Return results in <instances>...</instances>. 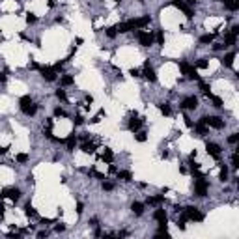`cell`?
<instances>
[{
    "mask_svg": "<svg viewBox=\"0 0 239 239\" xmlns=\"http://www.w3.org/2000/svg\"><path fill=\"white\" fill-rule=\"evenodd\" d=\"M4 209H6V207H4L2 204H0V219H2V217H4Z\"/></svg>",
    "mask_w": 239,
    "mask_h": 239,
    "instance_id": "cell-56",
    "label": "cell"
},
{
    "mask_svg": "<svg viewBox=\"0 0 239 239\" xmlns=\"http://www.w3.org/2000/svg\"><path fill=\"white\" fill-rule=\"evenodd\" d=\"M232 166H233V168H237V166H239V157H237V153L232 155Z\"/></svg>",
    "mask_w": 239,
    "mask_h": 239,
    "instance_id": "cell-42",
    "label": "cell"
},
{
    "mask_svg": "<svg viewBox=\"0 0 239 239\" xmlns=\"http://www.w3.org/2000/svg\"><path fill=\"white\" fill-rule=\"evenodd\" d=\"M136 37H138V41H140V45H142V47H150V45L153 43V39H155V36H153V34L144 32V30H138V32H136Z\"/></svg>",
    "mask_w": 239,
    "mask_h": 239,
    "instance_id": "cell-3",
    "label": "cell"
},
{
    "mask_svg": "<svg viewBox=\"0 0 239 239\" xmlns=\"http://www.w3.org/2000/svg\"><path fill=\"white\" fill-rule=\"evenodd\" d=\"M80 140H82V142H88V140H90V135H88V133H82V135H80Z\"/></svg>",
    "mask_w": 239,
    "mask_h": 239,
    "instance_id": "cell-49",
    "label": "cell"
},
{
    "mask_svg": "<svg viewBox=\"0 0 239 239\" xmlns=\"http://www.w3.org/2000/svg\"><path fill=\"white\" fill-rule=\"evenodd\" d=\"M235 41H237V36H235L233 32H228V34L224 36V45H226V47H230V45H235Z\"/></svg>",
    "mask_w": 239,
    "mask_h": 239,
    "instance_id": "cell-18",
    "label": "cell"
},
{
    "mask_svg": "<svg viewBox=\"0 0 239 239\" xmlns=\"http://www.w3.org/2000/svg\"><path fill=\"white\" fill-rule=\"evenodd\" d=\"M32 105V97L30 95H22V97L19 99V107H21V110L22 108H26V107H30Z\"/></svg>",
    "mask_w": 239,
    "mask_h": 239,
    "instance_id": "cell-19",
    "label": "cell"
},
{
    "mask_svg": "<svg viewBox=\"0 0 239 239\" xmlns=\"http://www.w3.org/2000/svg\"><path fill=\"white\" fill-rule=\"evenodd\" d=\"M200 90L204 92V95H207V97H211V95H213V93H211V90H209V86H207L206 82H202V80H200Z\"/></svg>",
    "mask_w": 239,
    "mask_h": 239,
    "instance_id": "cell-30",
    "label": "cell"
},
{
    "mask_svg": "<svg viewBox=\"0 0 239 239\" xmlns=\"http://www.w3.org/2000/svg\"><path fill=\"white\" fill-rule=\"evenodd\" d=\"M237 140H239V135H235V133L228 136V142H230V144H237Z\"/></svg>",
    "mask_w": 239,
    "mask_h": 239,
    "instance_id": "cell-41",
    "label": "cell"
},
{
    "mask_svg": "<svg viewBox=\"0 0 239 239\" xmlns=\"http://www.w3.org/2000/svg\"><path fill=\"white\" fill-rule=\"evenodd\" d=\"M221 2H224V4H226V2H230V0H221Z\"/></svg>",
    "mask_w": 239,
    "mask_h": 239,
    "instance_id": "cell-60",
    "label": "cell"
},
{
    "mask_svg": "<svg viewBox=\"0 0 239 239\" xmlns=\"http://www.w3.org/2000/svg\"><path fill=\"white\" fill-rule=\"evenodd\" d=\"M207 189H209V183L204 179V178H196V183H194V190L198 196H206L207 194Z\"/></svg>",
    "mask_w": 239,
    "mask_h": 239,
    "instance_id": "cell-4",
    "label": "cell"
},
{
    "mask_svg": "<svg viewBox=\"0 0 239 239\" xmlns=\"http://www.w3.org/2000/svg\"><path fill=\"white\" fill-rule=\"evenodd\" d=\"M73 122H75V125H80V123H82V122H84V120H82V118H80V116H77V118H75V120H73Z\"/></svg>",
    "mask_w": 239,
    "mask_h": 239,
    "instance_id": "cell-51",
    "label": "cell"
},
{
    "mask_svg": "<svg viewBox=\"0 0 239 239\" xmlns=\"http://www.w3.org/2000/svg\"><path fill=\"white\" fill-rule=\"evenodd\" d=\"M196 107H198V97H194V95H189L181 101V108L185 110H194Z\"/></svg>",
    "mask_w": 239,
    "mask_h": 239,
    "instance_id": "cell-7",
    "label": "cell"
},
{
    "mask_svg": "<svg viewBox=\"0 0 239 239\" xmlns=\"http://www.w3.org/2000/svg\"><path fill=\"white\" fill-rule=\"evenodd\" d=\"M183 211V217L187 219V221H194V222H200V221H204V215L198 211V207H193V206H189V207H185V209H181Z\"/></svg>",
    "mask_w": 239,
    "mask_h": 239,
    "instance_id": "cell-1",
    "label": "cell"
},
{
    "mask_svg": "<svg viewBox=\"0 0 239 239\" xmlns=\"http://www.w3.org/2000/svg\"><path fill=\"white\" fill-rule=\"evenodd\" d=\"M22 112H25V114H28V116H34L36 112H37V105H30V107H26V108H22Z\"/></svg>",
    "mask_w": 239,
    "mask_h": 239,
    "instance_id": "cell-28",
    "label": "cell"
},
{
    "mask_svg": "<svg viewBox=\"0 0 239 239\" xmlns=\"http://www.w3.org/2000/svg\"><path fill=\"white\" fill-rule=\"evenodd\" d=\"M6 79H8L6 73H2V71H0V82H6Z\"/></svg>",
    "mask_w": 239,
    "mask_h": 239,
    "instance_id": "cell-54",
    "label": "cell"
},
{
    "mask_svg": "<svg viewBox=\"0 0 239 239\" xmlns=\"http://www.w3.org/2000/svg\"><path fill=\"white\" fill-rule=\"evenodd\" d=\"M36 21H37V17L34 13H26V22H28V25H34Z\"/></svg>",
    "mask_w": 239,
    "mask_h": 239,
    "instance_id": "cell-39",
    "label": "cell"
},
{
    "mask_svg": "<svg viewBox=\"0 0 239 239\" xmlns=\"http://www.w3.org/2000/svg\"><path fill=\"white\" fill-rule=\"evenodd\" d=\"M219 179H221V181H226V179H228V166H224V164H221V172H219Z\"/></svg>",
    "mask_w": 239,
    "mask_h": 239,
    "instance_id": "cell-26",
    "label": "cell"
},
{
    "mask_svg": "<svg viewBox=\"0 0 239 239\" xmlns=\"http://www.w3.org/2000/svg\"><path fill=\"white\" fill-rule=\"evenodd\" d=\"M159 110H161V114H163V116H170V112H172L168 105H159Z\"/></svg>",
    "mask_w": 239,
    "mask_h": 239,
    "instance_id": "cell-31",
    "label": "cell"
},
{
    "mask_svg": "<svg viewBox=\"0 0 239 239\" xmlns=\"http://www.w3.org/2000/svg\"><path fill=\"white\" fill-rule=\"evenodd\" d=\"M114 2H120V0H114Z\"/></svg>",
    "mask_w": 239,
    "mask_h": 239,
    "instance_id": "cell-61",
    "label": "cell"
},
{
    "mask_svg": "<svg viewBox=\"0 0 239 239\" xmlns=\"http://www.w3.org/2000/svg\"><path fill=\"white\" fill-rule=\"evenodd\" d=\"M133 28H131V25H129V21H125V22H120V25L116 26V32H120V34H125V32H131Z\"/></svg>",
    "mask_w": 239,
    "mask_h": 239,
    "instance_id": "cell-16",
    "label": "cell"
},
{
    "mask_svg": "<svg viewBox=\"0 0 239 239\" xmlns=\"http://www.w3.org/2000/svg\"><path fill=\"white\" fill-rule=\"evenodd\" d=\"M144 77H146L150 82H155V80H157V75H155V71H153V67H151L150 60L144 64Z\"/></svg>",
    "mask_w": 239,
    "mask_h": 239,
    "instance_id": "cell-10",
    "label": "cell"
},
{
    "mask_svg": "<svg viewBox=\"0 0 239 239\" xmlns=\"http://www.w3.org/2000/svg\"><path fill=\"white\" fill-rule=\"evenodd\" d=\"M183 120H185V125H187V127H193V125H194L193 122H190V118H187V116H185Z\"/></svg>",
    "mask_w": 239,
    "mask_h": 239,
    "instance_id": "cell-48",
    "label": "cell"
},
{
    "mask_svg": "<svg viewBox=\"0 0 239 239\" xmlns=\"http://www.w3.org/2000/svg\"><path fill=\"white\" fill-rule=\"evenodd\" d=\"M179 69L183 71V75H185L187 79H190V80H200V75L196 73V67H193L190 64H187V62H179Z\"/></svg>",
    "mask_w": 239,
    "mask_h": 239,
    "instance_id": "cell-2",
    "label": "cell"
},
{
    "mask_svg": "<svg viewBox=\"0 0 239 239\" xmlns=\"http://www.w3.org/2000/svg\"><path fill=\"white\" fill-rule=\"evenodd\" d=\"M224 6H226L230 11H237V10H239V2H237V0H230V2H226Z\"/></svg>",
    "mask_w": 239,
    "mask_h": 239,
    "instance_id": "cell-27",
    "label": "cell"
},
{
    "mask_svg": "<svg viewBox=\"0 0 239 239\" xmlns=\"http://www.w3.org/2000/svg\"><path fill=\"white\" fill-rule=\"evenodd\" d=\"M8 151V146H0V155H4Z\"/></svg>",
    "mask_w": 239,
    "mask_h": 239,
    "instance_id": "cell-55",
    "label": "cell"
},
{
    "mask_svg": "<svg viewBox=\"0 0 239 239\" xmlns=\"http://www.w3.org/2000/svg\"><path fill=\"white\" fill-rule=\"evenodd\" d=\"M142 123H144V120H142V118H131V120H129V129H131L133 133H136V131L142 127Z\"/></svg>",
    "mask_w": 239,
    "mask_h": 239,
    "instance_id": "cell-12",
    "label": "cell"
},
{
    "mask_svg": "<svg viewBox=\"0 0 239 239\" xmlns=\"http://www.w3.org/2000/svg\"><path fill=\"white\" fill-rule=\"evenodd\" d=\"M232 32H233V34L237 36V34H239V26H233V28H232Z\"/></svg>",
    "mask_w": 239,
    "mask_h": 239,
    "instance_id": "cell-59",
    "label": "cell"
},
{
    "mask_svg": "<svg viewBox=\"0 0 239 239\" xmlns=\"http://www.w3.org/2000/svg\"><path fill=\"white\" fill-rule=\"evenodd\" d=\"M82 211H84V206H82V204H80V202H79V204H77V213H79V215H80V213H82Z\"/></svg>",
    "mask_w": 239,
    "mask_h": 239,
    "instance_id": "cell-52",
    "label": "cell"
},
{
    "mask_svg": "<svg viewBox=\"0 0 239 239\" xmlns=\"http://www.w3.org/2000/svg\"><path fill=\"white\" fill-rule=\"evenodd\" d=\"M233 58H235V53H228V54H226V56H224L221 62H222L226 67H232V64H233Z\"/></svg>",
    "mask_w": 239,
    "mask_h": 239,
    "instance_id": "cell-22",
    "label": "cell"
},
{
    "mask_svg": "<svg viewBox=\"0 0 239 239\" xmlns=\"http://www.w3.org/2000/svg\"><path fill=\"white\" fill-rule=\"evenodd\" d=\"M105 34H107L110 39L116 37V34H118V32H116V26H108V28H105Z\"/></svg>",
    "mask_w": 239,
    "mask_h": 239,
    "instance_id": "cell-32",
    "label": "cell"
},
{
    "mask_svg": "<svg viewBox=\"0 0 239 239\" xmlns=\"http://www.w3.org/2000/svg\"><path fill=\"white\" fill-rule=\"evenodd\" d=\"M65 146H67V151H73V150H75V146H77V136H75V133H71V135L67 136Z\"/></svg>",
    "mask_w": 239,
    "mask_h": 239,
    "instance_id": "cell-14",
    "label": "cell"
},
{
    "mask_svg": "<svg viewBox=\"0 0 239 239\" xmlns=\"http://www.w3.org/2000/svg\"><path fill=\"white\" fill-rule=\"evenodd\" d=\"M204 120V123L206 125H209V127H213V129H222L224 127V122L219 118V116H211V118H202Z\"/></svg>",
    "mask_w": 239,
    "mask_h": 239,
    "instance_id": "cell-5",
    "label": "cell"
},
{
    "mask_svg": "<svg viewBox=\"0 0 239 239\" xmlns=\"http://www.w3.org/2000/svg\"><path fill=\"white\" fill-rule=\"evenodd\" d=\"M90 174H92V176H95L97 179H105V176H103L101 172H97V170H90Z\"/></svg>",
    "mask_w": 239,
    "mask_h": 239,
    "instance_id": "cell-44",
    "label": "cell"
},
{
    "mask_svg": "<svg viewBox=\"0 0 239 239\" xmlns=\"http://www.w3.org/2000/svg\"><path fill=\"white\" fill-rule=\"evenodd\" d=\"M196 67H198V69H207V60H206V58H200V60L196 62Z\"/></svg>",
    "mask_w": 239,
    "mask_h": 239,
    "instance_id": "cell-36",
    "label": "cell"
},
{
    "mask_svg": "<svg viewBox=\"0 0 239 239\" xmlns=\"http://www.w3.org/2000/svg\"><path fill=\"white\" fill-rule=\"evenodd\" d=\"M135 138H136L138 142H146V138H148V136H146V133H144V131H140V133H136V135H135Z\"/></svg>",
    "mask_w": 239,
    "mask_h": 239,
    "instance_id": "cell-38",
    "label": "cell"
},
{
    "mask_svg": "<svg viewBox=\"0 0 239 239\" xmlns=\"http://www.w3.org/2000/svg\"><path fill=\"white\" fill-rule=\"evenodd\" d=\"M155 39H157L159 45H164V34H163V30H159V32L155 34Z\"/></svg>",
    "mask_w": 239,
    "mask_h": 239,
    "instance_id": "cell-35",
    "label": "cell"
},
{
    "mask_svg": "<svg viewBox=\"0 0 239 239\" xmlns=\"http://www.w3.org/2000/svg\"><path fill=\"white\" fill-rule=\"evenodd\" d=\"M56 97H58L60 101H65V92H64L62 88H58V90H56Z\"/></svg>",
    "mask_w": 239,
    "mask_h": 239,
    "instance_id": "cell-40",
    "label": "cell"
},
{
    "mask_svg": "<svg viewBox=\"0 0 239 239\" xmlns=\"http://www.w3.org/2000/svg\"><path fill=\"white\" fill-rule=\"evenodd\" d=\"M103 189H105V190H112V189H114V183H110V181H103Z\"/></svg>",
    "mask_w": 239,
    "mask_h": 239,
    "instance_id": "cell-43",
    "label": "cell"
},
{
    "mask_svg": "<svg viewBox=\"0 0 239 239\" xmlns=\"http://www.w3.org/2000/svg\"><path fill=\"white\" fill-rule=\"evenodd\" d=\"M164 202V196L163 194H157V196H148V200H146V204H150V206H161Z\"/></svg>",
    "mask_w": 239,
    "mask_h": 239,
    "instance_id": "cell-15",
    "label": "cell"
},
{
    "mask_svg": "<svg viewBox=\"0 0 239 239\" xmlns=\"http://www.w3.org/2000/svg\"><path fill=\"white\" fill-rule=\"evenodd\" d=\"M112 159H114V153H112V150H108V148H105V153H103V161L105 163H112Z\"/></svg>",
    "mask_w": 239,
    "mask_h": 239,
    "instance_id": "cell-25",
    "label": "cell"
},
{
    "mask_svg": "<svg viewBox=\"0 0 239 239\" xmlns=\"http://www.w3.org/2000/svg\"><path fill=\"white\" fill-rule=\"evenodd\" d=\"M60 82H62V86H71V84H73V77H71V75H64Z\"/></svg>",
    "mask_w": 239,
    "mask_h": 239,
    "instance_id": "cell-29",
    "label": "cell"
},
{
    "mask_svg": "<svg viewBox=\"0 0 239 239\" xmlns=\"http://www.w3.org/2000/svg\"><path fill=\"white\" fill-rule=\"evenodd\" d=\"M224 47H226L224 43H215V45H213V49H215V51H222Z\"/></svg>",
    "mask_w": 239,
    "mask_h": 239,
    "instance_id": "cell-47",
    "label": "cell"
},
{
    "mask_svg": "<svg viewBox=\"0 0 239 239\" xmlns=\"http://www.w3.org/2000/svg\"><path fill=\"white\" fill-rule=\"evenodd\" d=\"M39 71H41V77H43L45 80H49V82H53V80L56 79V71H54L53 67H41Z\"/></svg>",
    "mask_w": 239,
    "mask_h": 239,
    "instance_id": "cell-11",
    "label": "cell"
},
{
    "mask_svg": "<svg viewBox=\"0 0 239 239\" xmlns=\"http://www.w3.org/2000/svg\"><path fill=\"white\" fill-rule=\"evenodd\" d=\"M54 230L60 233V232H64V230H65V226H64V224H56V226H54Z\"/></svg>",
    "mask_w": 239,
    "mask_h": 239,
    "instance_id": "cell-50",
    "label": "cell"
},
{
    "mask_svg": "<svg viewBox=\"0 0 239 239\" xmlns=\"http://www.w3.org/2000/svg\"><path fill=\"white\" fill-rule=\"evenodd\" d=\"M194 129H196V133L198 135H207V125L204 123V120H200V122L196 123V125H193Z\"/></svg>",
    "mask_w": 239,
    "mask_h": 239,
    "instance_id": "cell-21",
    "label": "cell"
},
{
    "mask_svg": "<svg viewBox=\"0 0 239 239\" xmlns=\"http://www.w3.org/2000/svg\"><path fill=\"white\" fill-rule=\"evenodd\" d=\"M108 170H110V172H112V174H116V172H118V170H116V166H114V164H110V166H108Z\"/></svg>",
    "mask_w": 239,
    "mask_h": 239,
    "instance_id": "cell-57",
    "label": "cell"
},
{
    "mask_svg": "<svg viewBox=\"0 0 239 239\" xmlns=\"http://www.w3.org/2000/svg\"><path fill=\"white\" fill-rule=\"evenodd\" d=\"M54 116H65V112H64V108H60V107H56V108H54Z\"/></svg>",
    "mask_w": 239,
    "mask_h": 239,
    "instance_id": "cell-46",
    "label": "cell"
},
{
    "mask_svg": "<svg viewBox=\"0 0 239 239\" xmlns=\"http://www.w3.org/2000/svg\"><path fill=\"white\" fill-rule=\"evenodd\" d=\"M129 73H131L133 77H140V73H138V69H131V71H129Z\"/></svg>",
    "mask_w": 239,
    "mask_h": 239,
    "instance_id": "cell-53",
    "label": "cell"
},
{
    "mask_svg": "<svg viewBox=\"0 0 239 239\" xmlns=\"http://www.w3.org/2000/svg\"><path fill=\"white\" fill-rule=\"evenodd\" d=\"M185 222H187V219H185V217H181V219L178 221V226H179V230H185Z\"/></svg>",
    "mask_w": 239,
    "mask_h": 239,
    "instance_id": "cell-45",
    "label": "cell"
},
{
    "mask_svg": "<svg viewBox=\"0 0 239 239\" xmlns=\"http://www.w3.org/2000/svg\"><path fill=\"white\" fill-rule=\"evenodd\" d=\"M206 150H207V153H209L211 157L221 159V146H219V144H215V142H207V144H206Z\"/></svg>",
    "mask_w": 239,
    "mask_h": 239,
    "instance_id": "cell-9",
    "label": "cell"
},
{
    "mask_svg": "<svg viewBox=\"0 0 239 239\" xmlns=\"http://www.w3.org/2000/svg\"><path fill=\"white\" fill-rule=\"evenodd\" d=\"M116 176H118V179H123V181H131L133 179L131 172H127V170H120V172H116Z\"/></svg>",
    "mask_w": 239,
    "mask_h": 239,
    "instance_id": "cell-23",
    "label": "cell"
},
{
    "mask_svg": "<svg viewBox=\"0 0 239 239\" xmlns=\"http://www.w3.org/2000/svg\"><path fill=\"white\" fill-rule=\"evenodd\" d=\"M25 215H26V217H30V219H34V217H37V211H36L30 204H26V207H25Z\"/></svg>",
    "mask_w": 239,
    "mask_h": 239,
    "instance_id": "cell-24",
    "label": "cell"
},
{
    "mask_svg": "<svg viewBox=\"0 0 239 239\" xmlns=\"http://www.w3.org/2000/svg\"><path fill=\"white\" fill-rule=\"evenodd\" d=\"M47 235H49V232H39L37 233V237H47Z\"/></svg>",
    "mask_w": 239,
    "mask_h": 239,
    "instance_id": "cell-58",
    "label": "cell"
},
{
    "mask_svg": "<svg viewBox=\"0 0 239 239\" xmlns=\"http://www.w3.org/2000/svg\"><path fill=\"white\" fill-rule=\"evenodd\" d=\"M0 198H10L11 202H17L21 198V190L19 189H4L2 194H0Z\"/></svg>",
    "mask_w": 239,
    "mask_h": 239,
    "instance_id": "cell-6",
    "label": "cell"
},
{
    "mask_svg": "<svg viewBox=\"0 0 239 239\" xmlns=\"http://www.w3.org/2000/svg\"><path fill=\"white\" fill-rule=\"evenodd\" d=\"M209 99L213 101V105H215V107H217V108H221V107H222V99H221V97H215V95H211V97H209Z\"/></svg>",
    "mask_w": 239,
    "mask_h": 239,
    "instance_id": "cell-34",
    "label": "cell"
},
{
    "mask_svg": "<svg viewBox=\"0 0 239 239\" xmlns=\"http://www.w3.org/2000/svg\"><path fill=\"white\" fill-rule=\"evenodd\" d=\"M153 219H155L159 224H166V221H168V217H166L164 209H155V213H153Z\"/></svg>",
    "mask_w": 239,
    "mask_h": 239,
    "instance_id": "cell-13",
    "label": "cell"
},
{
    "mask_svg": "<svg viewBox=\"0 0 239 239\" xmlns=\"http://www.w3.org/2000/svg\"><path fill=\"white\" fill-rule=\"evenodd\" d=\"M213 37H215V34H206V36L200 37V43H204V45H206V43H211Z\"/></svg>",
    "mask_w": 239,
    "mask_h": 239,
    "instance_id": "cell-33",
    "label": "cell"
},
{
    "mask_svg": "<svg viewBox=\"0 0 239 239\" xmlns=\"http://www.w3.org/2000/svg\"><path fill=\"white\" fill-rule=\"evenodd\" d=\"M80 150H82L84 153H90V155H92V153H95V144L88 140V142H84V144L80 146Z\"/></svg>",
    "mask_w": 239,
    "mask_h": 239,
    "instance_id": "cell-17",
    "label": "cell"
},
{
    "mask_svg": "<svg viewBox=\"0 0 239 239\" xmlns=\"http://www.w3.org/2000/svg\"><path fill=\"white\" fill-rule=\"evenodd\" d=\"M15 161H17V163H26V161H28V155H26V153H17Z\"/></svg>",
    "mask_w": 239,
    "mask_h": 239,
    "instance_id": "cell-37",
    "label": "cell"
},
{
    "mask_svg": "<svg viewBox=\"0 0 239 239\" xmlns=\"http://www.w3.org/2000/svg\"><path fill=\"white\" fill-rule=\"evenodd\" d=\"M172 4H174V6H176L178 10H181V11H183V13H185V15H187L189 19H190V17H193V15H194V11H193V8H190L189 4H185V2H183V0H172Z\"/></svg>",
    "mask_w": 239,
    "mask_h": 239,
    "instance_id": "cell-8",
    "label": "cell"
},
{
    "mask_svg": "<svg viewBox=\"0 0 239 239\" xmlns=\"http://www.w3.org/2000/svg\"><path fill=\"white\" fill-rule=\"evenodd\" d=\"M131 209H133L135 215H142V213H144V204H142V202H133Z\"/></svg>",
    "mask_w": 239,
    "mask_h": 239,
    "instance_id": "cell-20",
    "label": "cell"
}]
</instances>
